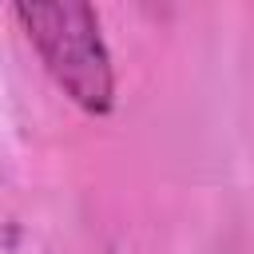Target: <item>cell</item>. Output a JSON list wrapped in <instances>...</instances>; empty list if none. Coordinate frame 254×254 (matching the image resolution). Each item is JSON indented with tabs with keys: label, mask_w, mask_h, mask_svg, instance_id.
I'll return each instance as SVG.
<instances>
[{
	"label": "cell",
	"mask_w": 254,
	"mask_h": 254,
	"mask_svg": "<svg viewBox=\"0 0 254 254\" xmlns=\"http://www.w3.org/2000/svg\"><path fill=\"white\" fill-rule=\"evenodd\" d=\"M12 16L52 83L83 115H107L115 107V64L103 40L99 12L91 4H16Z\"/></svg>",
	"instance_id": "1"
}]
</instances>
